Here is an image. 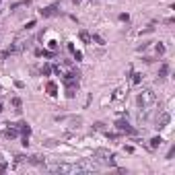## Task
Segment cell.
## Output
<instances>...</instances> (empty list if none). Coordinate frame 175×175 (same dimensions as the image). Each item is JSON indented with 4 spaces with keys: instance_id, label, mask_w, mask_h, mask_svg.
Segmentation results:
<instances>
[{
    "instance_id": "cell-16",
    "label": "cell",
    "mask_w": 175,
    "mask_h": 175,
    "mask_svg": "<svg viewBox=\"0 0 175 175\" xmlns=\"http://www.w3.org/2000/svg\"><path fill=\"white\" fill-rule=\"evenodd\" d=\"M163 144V138L161 136H155V138H150V148H159Z\"/></svg>"
},
{
    "instance_id": "cell-20",
    "label": "cell",
    "mask_w": 175,
    "mask_h": 175,
    "mask_svg": "<svg viewBox=\"0 0 175 175\" xmlns=\"http://www.w3.org/2000/svg\"><path fill=\"white\" fill-rule=\"evenodd\" d=\"M70 54L74 56V60H76V62H81V60H82V52H78L76 47H74V50H72V52H70Z\"/></svg>"
},
{
    "instance_id": "cell-27",
    "label": "cell",
    "mask_w": 175,
    "mask_h": 175,
    "mask_svg": "<svg viewBox=\"0 0 175 175\" xmlns=\"http://www.w3.org/2000/svg\"><path fill=\"white\" fill-rule=\"evenodd\" d=\"M2 111H4V105H2V103H0V113H2Z\"/></svg>"
},
{
    "instance_id": "cell-23",
    "label": "cell",
    "mask_w": 175,
    "mask_h": 175,
    "mask_svg": "<svg viewBox=\"0 0 175 175\" xmlns=\"http://www.w3.org/2000/svg\"><path fill=\"white\" fill-rule=\"evenodd\" d=\"M13 105L17 107V111H21V105H23V101H21L19 97H14V99H13Z\"/></svg>"
},
{
    "instance_id": "cell-28",
    "label": "cell",
    "mask_w": 175,
    "mask_h": 175,
    "mask_svg": "<svg viewBox=\"0 0 175 175\" xmlns=\"http://www.w3.org/2000/svg\"><path fill=\"white\" fill-rule=\"evenodd\" d=\"M72 2H74V4H78V2H81V0H72Z\"/></svg>"
},
{
    "instance_id": "cell-29",
    "label": "cell",
    "mask_w": 175,
    "mask_h": 175,
    "mask_svg": "<svg viewBox=\"0 0 175 175\" xmlns=\"http://www.w3.org/2000/svg\"><path fill=\"white\" fill-rule=\"evenodd\" d=\"M91 2H97V0H91Z\"/></svg>"
},
{
    "instance_id": "cell-5",
    "label": "cell",
    "mask_w": 175,
    "mask_h": 175,
    "mask_svg": "<svg viewBox=\"0 0 175 175\" xmlns=\"http://www.w3.org/2000/svg\"><path fill=\"white\" fill-rule=\"evenodd\" d=\"M78 167L82 169V173H91V171H99V165L93 161V159H82L78 163Z\"/></svg>"
},
{
    "instance_id": "cell-25",
    "label": "cell",
    "mask_w": 175,
    "mask_h": 175,
    "mask_svg": "<svg viewBox=\"0 0 175 175\" xmlns=\"http://www.w3.org/2000/svg\"><path fill=\"white\" fill-rule=\"evenodd\" d=\"M157 54H159V56L165 54V46H163V43H159V46H157Z\"/></svg>"
},
{
    "instance_id": "cell-18",
    "label": "cell",
    "mask_w": 175,
    "mask_h": 175,
    "mask_svg": "<svg viewBox=\"0 0 175 175\" xmlns=\"http://www.w3.org/2000/svg\"><path fill=\"white\" fill-rule=\"evenodd\" d=\"M35 56H46V58H54V52H46V50H35Z\"/></svg>"
},
{
    "instance_id": "cell-14",
    "label": "cell",
    "mask_w": 175,
    "mask_h": 175,
    "mask_svg": "<svg viewBox=\"0 0 175 175\" xmlns=\"http://www.w3.org/2000/svg\"><path fill=\"white\" fill-rule=\"evenodd\" d=\"M23 6H31V0H21V2H14V4H10V10H17V8H23Z\"/></svg>"
},
{
    "instance_id": "cell-15",
    "label": "cell",
    "mask_w": 175,
    "mask_h": 175,
    "mask_svg": "<svg viewBox=\"0 0 175 175\" xmlns=\"http://www.w3.org/2000/svg\"><path fill=\"white\" fill-rule=\"evenodd\" d=\"M78 37H81L82 43H91V33H89V31H85V29H82L81 33H78Z\"/></svg>"
},
{
    "instance_id": "cell-11",
    "label": "cell",
    "mask_w": 175,
    "mask_h": 175,
    "mask_svg": "<svg viewBox=\"0 0 175 175\" xmlns=\"http://www.w3.org/2000/svg\"><path fill=\"white\" fill-rule=\"evenodd\" d=\"M126 93H128V91H126V89H115L113 91V95H111V99H113V101H120V99H124V97H126Z\"/></svg>"
},
{
    "instance_id": "cell-9",
    "label": "cell",
    "mask_w": 175,
    "mask_h": 175,
    "mask_svg": "<svg viewBox=\"0 0 175 175\" xmlns=\"http://www.w3.org/2000/svg\"><path fill=\"white\" fill-rule=\"evenodd\" d=\"M17 136H19V128H10V126H8V128L2 132V138H4V140H13Z\"/></svg>"
},
{
    "instance_id": "cell-12",
    "label": "cell",
    "mask_w": 175,
    "mask_h": 175,
    "mask_svg": "<svg viewBox=\"0 0 175 175\" xmlns=\"http://www.w3.org/2000/svg\"><path fill=\"white\" fill-rule=\"evenodd\" d=\"M167 74H169V64L167 62H163L161 68H159V78H161V81L163 78H167Z\"/></svg>"
},
{
    "instance_id": "cell-7",
    "label": "cell",
    "mask_w": 175,
    "mask_h": 175,
    "mask_svg": "<svg viewBox=\"0 0 175 175\" xmlns=\"http://www.w3.org/2000/svg\"><path fill=\"white\" fill-rule=\"evenodd\" d=\"M115 128L120 130V132H126V134H136V130L132 128L126 120H117V121H115Z\"/></svg>"
},
{
    "instance_id": "cell-2",
    "label": "cell",
    "mask_w": 175,
    "mask_h": 175,
    "mask_svg": "<svg viewBox=\"0 0 175 175\" xmlns=\"http://www.w3.org/2000/svg\"><path fill=\"white\" fill-rule=\"evenodd\" d=\"M47 169L56 171V173H82V169L78 165H66V163H50Z\"/></svg>"
},
{
    "instance_id": "cell-17",
    "label": "cell",
    "mask_w": 175,
    "mask_h": 175,
    "mask_svg": "<svg viewBox=\"0 0 175 175\" xmlns=\"http://www.w3.org/2000/svg\"><path fill=\"white\" fill-rule=\"evenodd\" d=\"M82 120L81 117H70V128H81Z\"/></svg>"
},
{
    "instance_id": "cell-24",
    "label": "cell",
    "mask_w": 175,
    "mask_h": 175,
    "mask_svg": "<svg viewBox=\"0 0 175 175\" xmlns=\"http://www.w3.org/2000/svg\"><path fill=\"white\" fill-rule=\"evenodd\" d=\"M93 128H95V130H99V132H103V130H105V124H101V121H97V124H95Z\"/></svg>"
},
{
    "instance_id": "cell-1",
    "label": "cell",
    "mask_w": 175,
    "mask_h": 175,
    "mask_svg": "<svg viewBox=\"0 0 175 175\" xmlns=\"http://www.w3.org/2000/svg\"><path fill=\"white\" fill-rule=\"evenodd\" d=\"M136 103H138V105L144 109V111L138 115V117H140V121H142V120H146V117H148V111L155 107V103H157V95L153 93L150 89H144L142 93H138V97H136Z\"/></svg>"
},
{
    "instance_id": "cell-22",
    "label": "cell",
    "mask_w": 175,
    "mask_h": 175,
    "mask_svg": "<svg viewBox=\"0 0 175 175\" xmlns=\"http://www.w3.org/2000/svg\"><path fill=\"white\" fill-rule=\"evenodd\" d=\"M91 41H95V43H99V46H103V43H105L101 35H91Z\"/></svg>"
},
{
    "instance_id": "cell-26",
    "label": "cell",
    "mask_w": 175,
    "mask_h": 175,
    "mask_svg": "<svg viewBox=\"0 0 175 175\" xmlns=\"http://www.w3.org/2000/svg\"><path fill=\"white\" fill-rule=\"evenodd\" d=\"M120 21H124V23H128V21H130V14L121 13V14H120Z\"/></svg>"
},
{
    "instance_id": "cell-3",
    "label": "cell",
    "mask_w": 175,
    "mask_h": 175,
    "mask_svg": "<svg viewBox=\"0 0 175 175\" xmlns=\"http://www.w3.org/2000/svg\"><path fill=\"white\" fill-rule=\"evenodd\" d=\"M99 161L103 163V165H109V167H115V155H111V153H107V150H103V148H97L93 153Z\"/></svg>"
},
{
    "instance_id": "cell-30",
    "label": "cell",
    "mask_w": 175,
    "mask_h": 175,
    "mask_svg": "<svg viewBox=\"0 0 175 175\" xmlns=\"http://www.w3.org/2000/svg\"><path fill=\"white\" fill-rule=\"evenodd\" d=\"M0 2H2V0H0Z\"/></svg>"
},
{
    "instance_id": "cell-10",
    "label": "cell",
    "mask_w": 175,
    "mask_h": 175,
    "mask_svg": "<svg viewBox=\"0 0 175 175\" xmlns=\"http://www.w3.org/2000/svg\"><path fill=\"white\" fill-rule=\"evenodd\" d=\"M46 93L50 95V97H56V95H58V85H56L54 81H50L46 85Z\"/></svg>"
},
{
    "instance_id": "cell-4",
    "label": "cell",
    "mask_w": 175,
    "mask_h": 175,
    "mask_svg": "<svg viewBox=\"0 0 175 175\" xmlns=\"http://www.w3.org/2000/svg\"><path fill=\"white\" fill-rule=\"evenodd\" d=\"M64 82H66V97L74 99L76 91H78V78H64Z\"/></svg>"
},
{
    "instance_id": "cell-8",
    "label": "cell",
    "mask_w": 175,
    "mask_h": 175,
    "mask_svg": "<svg viewBox=\"0 0 175 175\" xmlns=\"http://www.w3.org/2000/svg\"><path fill=\"white\" fill-rule=\"evenodd\" d=\"M58 8H60L58 4H52V6H46V8H41V10H39V14H41V17H46V19H47V17H56V14L60 13Z\"/></svg>"
},
{
    "instance_id": "cell-21",
    "label": "cell",
    "mask_w": 175,
    "mask_h": 175,
    "mask_svg": "<svg viewBox=\"0 0 175 175\" xmlns=\"http://www.w3.org/2000/svg\"><path fill=\"white\" fill-rule=\"evenodd\" d=\"M52 70H54V68L50 66V64H46V66L41 68V74H43V76H50V74H52Z\"/></svg>"
},
{
    "instance_id": "cell-19",
    "label": "cell",
    "mask_w": 175,
    "mask_h": 175,
    "mask_svg": "<svg viewBox=\"0 0 175 175\" xmlns=\"http://www.w3.org/2000/svg\"><path fill=\"white\" fill-rule=\"evenodd\" d=\"M132 82H134V85H140V82H142V74L140 72H134V74H132Z\"/></svg>"
},
{
    "instance_id": "cell-6",
    "label": "cell",
    "mask_w": 175,
    "mask_h": 175,
    "mask_svg": "<svg viewBox=\"0 0 175 175\" xmlns=\"http://www.w3.org/2000/svg\"><path fill=\"white\" fill-rule=\"evenodd\" d=\"M169 121H171V115H169L167 111H161V113L157 115V126H155V128L161 130V128H165V126H167Z\"/></svg>"
},
{
    "instance_id": "cell-13",
    "label": "cell",
    "mask_w": 175,
    "mask_h": 175,
    "mask_svg": "<svg viewBox=\"0 0 175 175\" xmlns=\"http://www.w3.org/2000/svg\"><path fill=\"white\" fill-rule=\"evenodd\" d=\"M17 128H19V132H21L23 136H25V138H29V136H31V128H29L27 124H19Z\"/></svg>"
}]
</instances>
